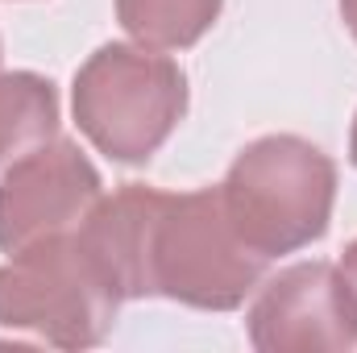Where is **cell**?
Instances as JSON below:
<instances>
[{"label": "cell", "instance_id": "ba28073f", "mask_svg": "<svg viewBox=\"0 0 357 353\" xmlns=\"http://www.w3.org/2000/svg\"><path fill=\"white\" fill-rule=\"evenodd\" d=\"M225 0H116L121 29L150 50H187L220 17Z\"/></svg>", "mask_w": 357, "mask_h": 353}, {"label": "cell", "instance_id": "9c48e42d", "mask_svg": "<svg viewBox=\"0 0 357 353\" xmlns=\"http://www.w3.org/2000/svg\"><path fill=\"white\" fill-rule=\"evenodd\" d=\"M341 274L349 278V287H354V299H357V241L345 246V258H341Z\"/></svg>", "mask_w": 357, "mask_h": 353}, {"label": "cell", "instance_id": "8992f818", "mask_svg": "<svg viewBox=\"0 0 357 353\" xmlns=\"http://www.w3.org/2000/svg\"><path fill=\"white\" fill-rule=\"evenodd\" d=\"M100 195V171L71 137L33 146L0 179V250L17 254L42 237L79 229Z\"/></svg>", "mask_w": 357, "mask_h": 353}, {"label": "cell", "instance_id": "277c9868", "mask_svg": "<svg viewBox=\"0 0 357 353\" xmlns=\"http://www.w3.org/2000/svg\"><path fill=\"white\" fill-rule=\"evenodd\" d=\"M121 312V295L96 266L79 233L42 237L0 266V324L33 333L59 350L100 345Z\"/></svg>", "mask_w": 357, "mask_h": 353}, {"label": "cell", "instance_id": "30bf717a", "mask_svg": "<svg viewBox=\"0 0 357 353\" xmlns=\"http://www.w3.org/2000/svg\"><path fill=\"white\" fill-rule=\"evenodd\" d=\"M341 17H345V25H349V33L357 38V0H341Z\"/></svg>", "mask_w": 357, "mask_h": 353}, {"label": "cell", "instance_id": "8fae6325", "mask_svg": "<svg viewBox=\"0 0 357 353\" xmlns=\"http://www.w3.org/2000/svg\"><path fill=\"white\" fill-rule=\"evenodd\" d=\"M349 158H354V167H357V117H354V129H349Z\"/></svg>", "mask_w": 357, "mask_h": 353}, {"label": "cell", "instance_id": "3957f363", "mask_svg": "<svg viewBox=\"0 0 357 353\" xmlns=\"http://www.w3.org/2000/svg\"><path fill=\"white\" fill-rule=\"evenodd\" d=\"M75 125L91 146L121 163H150L187 117V75L150 46L108 42L75 71Z\"/></svg>", "mask_w": 357, "mask_h": 353}, {"label": "cell", "instance_id": "52a82bcc", "mask_svg": "<svg viewBox=\"0 0 357 353\" xmlns=\"http://www.w3.org/2000/svg\"><path fill=\"white\" fill-rule=\"evenodd\" d=\"M59 88L38 71L0 75V167L59 137Z\"/></svg>", "mask_w": 357, "mask_h": 353}, {"label": "cell", "instance_id": "5b68a950", "mask_svg": "<svg viewBox=\"0 0 357 353\" xmlns=\"http://www.w3.org/2000/svg\"><path fill=\"white\" fill-rule=\"evenodd\" d=\"M245 324L262 353H349L357 345L354 287L341 266L295 262L258 287Z\"/></svg>", "mask_w": 357, "mask_h": 353}, {"label": "cell", "instance_id": "6da1fadb", "mask_svg": "<svg viewBox=\"0 0 357 353\" xmlns=\"http://www.w3.org/2000/svg\"><path fill=\"white\" fill-rule=\"evenodd\" d=\"M237 237L258 258L295 254L328 233L337 204V163L295 133L250 142L220 183Z\"/></svg>", "mask_w": 357, "mask_h": 353}, {"label": "cell", "instance_id": "7a4b0ae2", "mask_svg": "<svg viewBox=\"0 0 357 353\" xmlns=\"http://www.w3.org/2000/svg\"><path fill=\"white\" fill-rule=\"evenodd\" d=\"M262 270L266 258H258L237 237L220 187L158 195L150 241H146L150 295L175 299L199 312H233L258 291Z\"/></svg>", "mask_w": 357, "mask_h": 353}, {"label": "cell", "instance_id": "7c38bea8", "mask_svg": "<svg viewBox=\"0 0 357 353\" xmlns=\"http://www.w3.org/2000/svg\"><path fill=\"white\" fill-rule=\"evenodd\" d=\"M0 59H4V54H0Z\"/></svg>", "mask_w": 357, "mask_h": 353}]
</instances>
